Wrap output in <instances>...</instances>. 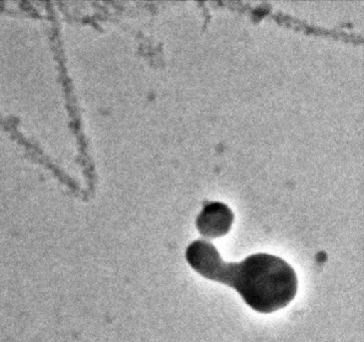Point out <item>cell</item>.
Returning a JSON list of instances; mask_svg holds the SVG:
<instances>
[{
  "mask_svg": "<svg viewBox=\"0 0 364 342\" xmlns=\"http://www.w3.org/2000/svg\"><path fill=\"white\" fill-rule=\"evenodd\" d=\"M186 260L206 279L234 288L247 305L260 314L284 309L296 296V273L277 256L258 253L239 263H227L213 244L197 240L188 246Z\"/></svg>",
  "mask_w": 364,
  "mask_h": 342,
  "instance_id": "obj_1",
  "label": "cell"
},
{
  "mask_svg": "<svg viewBox=\"0 0 364 342\" xmlns=\"http://www.w3.org/2000/svg\"><path fill=\"white\" fill-rule=\"evenodd\" d=\"M234 214L222 202L208 203L197 217V228L206 238H219L231 229Z\"/></svg>",
  "mask_w": 364,
  "mask_h": 342,
  "instance_id": "obj_2",
  "label": "cell"
}]
</instances>
